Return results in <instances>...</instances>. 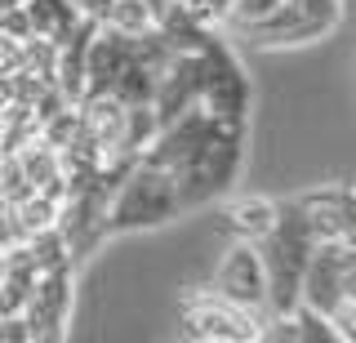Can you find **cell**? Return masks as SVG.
I'll return each mask as SVG.
<instances>
[{"label":"cell","mask_w":356,"mask_h":343,"mask_svg":"<svg viewBox=\"0 0 356 343\" xmlns=\"http://www.w3.org/2000/svg\"><path fill=\"white\" fill-rule=\"evenodd\" d=\"M312 246H316V237H312V228H307L303 205L298 201L276 205V223L259 241V259H263V272H267V312L285 317V312L298 308Z\"/></svg>","instance_id":"cell-1"},{"label":"cell","mask_w":356,"mask_h":343,"mask_svg":"<svg viewBox=\"0 0 356 343\" xmlns=\"http://www.w3.org/2000/svg\"><path fill=\"white\" fill-rule=\"evenodd\" d=\"M178 214H183V201H178L174 179L161 174L147 161H134L129 174L116 183V192H111V201H107V241L125 237V232L161 228Z\"/></svg>","instance_id":"cell-2"},{"label":"cell","mask_w":356,"mask_h":343,"mask_svg":"<svg viewBox=\"0 0 356 343\" xmlns=\"http://www.w3.org/2000/svg\"><path fill=\"white\" fill-rule=\"evenodd\" d=\"M200 54V107L209 112L214 125H250V76H245V63L236 58V49L227 45V36L214 27L205 36Z\"/></svg>","instance_id":"cell-3"},{"label":"cell","mask_w":356,"mask_h":343,"mask_svg":"<svg viewBox=\"0 0 356 343\" xmlns=\"http://www.w3.org/2000/svg\"><path fill=\"white\" fill-rule=\"evenodd\" d=\"M241 165H245V129L214 125L209 138L200 143V152L192 157V165L174 179L178 201H183V214L218 201V196H227L232 183H236V174H241Z\"/></svg>","instance_id":"cell-4"},{"label":"cell","mask_w":356,"mask_h":343,"mask_svg":"<svg viewBox=\"0 0 356 343\" xmlns=\"http://www.w3.org/2000/svg\"><path fill=\"white\" fill-rule=\"evenodd\" d=\"M72 303H76V263L58 259V263H49V268H36L31 294H27V303H22V321H27L31 343L67 339Z\"/></svg>","instance_id":"cell-5"},{"label":"cell","mask_w":356,"mask_h":343,"mask_svg":"<svg viewBox=\"0 0 356 343\" xmlns=\"http://www.w3.org/2000/svg\"><path fill=\"white\" fill-rule=\"evenodd\" d=\"M343 18V0H285L272 18H263L254 31L245 36L263 49H285V45H307V40H321L339 27Z\"/></svg>","instance_id":"cell-6"},{"label":"cell","mask_w":356,"mask_h":343,"mask_svg":"<svg viewBox=\"0 0 356 343\" xmlns=\"http://www.w3.org/2000/svg\"><path fill=\"white\" fill-rule=\"evenodd\" d=\"M178 326L187 339H205V343H254L259 339V321L241 308H232L227 298H218L214 290H187L183 308H178Z\"/></svg>","instance_id":"cell-7"},{"label":"cell","mask_w":356,"mask_h":343,"mask_svg":"<svg viewBox=\"0 0 356 343\" xmlns=\"http://www.w3.org/2000/svg\"><path fill=\"white\" fill-rule=\"evenodd\" d=\"M214 294L227 298V303L241 308V312H250L254 321L267 317V272H263L259 246L232 241L227 254H222L218 268H214Z\"/></svg>","instance_id":"cell-8"},{"label":"cell","mask_w":356,"mask_h":343,"mask_svg":"<svg viewBox=\"0 0 356 343\" xmlns=\"http://www.w3.org/2000/svg\"><path fill=\"white\" fill-rule=\"evenodd\" d=\"M352 263H356V246H348V241H316L312 259H307V272H303V298L298 303L334 317V308L348 298Z\"/></svg>","instance_id":"cell-9"},{"label":"cell","mask_w":356,"mask_h":343,"mask_svg":"<svg viewBox=\"0 0 356 343\" xmlns=\"http://www.w3.org/2000/svg\"><path fill=\"white\" fill-rule=\"evenodd\" d=\"M209 129H214V120H209V112L196 103V107H187L183 116H174L170 125L156 129V138L147 143V152H143L138 161H147V165H156L161 174L178 179V174L192 165V157L200 152V143L209 138Z\"/></svg>","instance_id":"cell-10"},{"label":"cell","mask_w":356,"mask_h":343,"mask_svg":"<svg viewBox=\"0 0 356 343\" xmlns=\"http://www.w3.org/2000/svg\"><path fill=\"white\" fill-rule=\"evenodd\" d=\"M307 214V228L316 241H348L356 246V192L352 187H321V192L298 196Z\"/></svg>","instance_id":"cell-11"},{"label":"cell","mask_w":356,"mask_h":343,"mask_svg":"<svg viewBox=\"0 0 356 343\" xmlns=\"http://www.w3.org/2000/svg\"><path fill=\"white\" fill-rule=\"evenodd\" d=\"M196 103H200V54H174L165 63V72L156 76L152 107L161 116V125H170L174 116H183Z\"/></svg>","instance_id":"cell-12"},{"label":"cell","mask_w":356,"mask_h":343,"mask_svg":"<svg viewBox=\"0 0 356 343\" xmlns=\"http://www.w3.org/2000/svg\"><path fill=\"white\" fill-rule=\"evenodd\" d=\"M272 223H276V201H263V196L236 201L222 214V228L232 232V241H250V246H259L267 232H272Z\"/></svg>","instance_id":"cell-13"},{"label":"cell","mask_w":356,"mask_h":343,"mask_svg":"<svg viewBox=\"0 0 356 343\" xmlns=\"http://www.w3.org/2000/svg\"><path fill=\"white\" fill-rule=\"evenodd\" d=\"M22 9H27L31 36H44V40H54V45H58L63 36H72V27L81 23L72 0H22Z\"/></svg>","instance_id":"cell-14"},{"label":"cell","mask_w":356,"mask_h":343,"mask_svg":"<svg viewBox=\"0 0 356 343\" xmlns=\"http://www.w3.org/2000/svg\"><path fill=\"white\" fill-rule=\"evenodd\" d=\"M103 23L111 31H125V36H143V31L156 27V18H152V9L143 5V0H111V9L103 14Z\"/></svg>","instance_id":"cell-15"},{"label":"cell","mask_w":356,"mask_h":343,"mask_svg":"<svg viewBox=\"0 0 356 343\" xmlns=\"http://www.w3.org/2000/svg\"><path fill=\"white\" fill-rule=\"evenodd\" d=\"M289 321H294V343H316V339L339 343V326H334L325 312L307 308V303H298L294 312H289Z\"/></svg>","instance_id":"cell-16"},{"label":"cell","mask_w":356,"mask_h":343,"mask_svg":"<svg viewBox=\"0 0 356 343\" xmlns=\"http://www.w3.org/2000/svg\"><path fill=\"white\" fill-rule=\"evenodd\" d=\"M285 0H227V18H222V27H232V31H254L263 23V18H272L276 9H281Z\"/></svg>","instance_id":"cell-17"},{"label":"cell","mask_w":356,"mask_h":343,"mask_svg":"<svg viewBox=\"0 0 356 343\" xmlns=\"http://www.w3.org/2000/svg\"><path fill=\"white\" fill-rule=\"evenodd\" d=\"M178 5L205 27H222V18H227V0H178Z\"/></svg>","instance_id":"cell-18"},{"label":"cell","mask_w":356,"mask_h":343,"mask_svg":"<svg viewBox=\"0 0 356 343\" xmlns=\"http://www.w3.org/2000/svg\"><path fill=\"white\" fill-rule=\"evenodd\" d=\"M330 321L339 326V339H356V298H343Z\"/></svg>","instance_id":"cell-19"},{"label":"cell","mask_w":356,"mask_h":343,"mask_svg":"<svg viewBox=\"0 0 356 343\" xmlns=\"http://www.w3.org/2000/svg\"><path fill=\"white\" fill-rule=\"evenodd\" d=\"M76 5V14L81 18H94V23H103V14L111 9V0H72Z\"/></svg>","instance_id":"cell-20"},{"label":"cell","mask_w":356,"mask_h":343,"mask_svg":"<svg viewBox=\"0 0 356 343\" xmlns=\"http://www.w3.org/2000/svg\"><path fill=\"white\" fill-rule=\"evenodd\" d=\"M143 5H147V9H152V18H156V14H161L165 5H170V0H143Z\"/></svg>","instance_id":"cell-21"}]
</instances>
